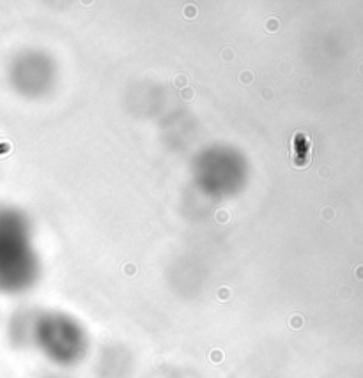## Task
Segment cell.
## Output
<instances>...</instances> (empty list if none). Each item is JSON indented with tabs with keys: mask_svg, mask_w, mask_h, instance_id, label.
Listing matches in <instances>:
<instances>
[{
	"mask_svg": "<svg viewBox=\"0 0 363 378\" xmlns=\"http://www.w3.org/2000/svg\"><path fill=\"white\" fill-rule=\"evenodd\" d=\"M35 274L25 221L16 210L0 207V292L9 295L25 292L35 281Z\"/></svg>",
	"mask_w": 363,
	"mask_h": 378,
	"instance_id": "obj_1",
	"label": "cell"
},
{
	"mask_svg": "<svg viewBox=\"0 0 363 378\" xmlns=\"http://www.w3.org/2000/svg\"><path fill=\"white\" fill-rule=\"evenodd\" d=\"M31 338L57 364H75L87 348L83 329L66 315H43L34 318Z\"/></svg>",
	"mask_w": 363,
	"mask_h": 378,
	"instance_id": "obj_2",
	"label": "cell"
}]
</instances>
